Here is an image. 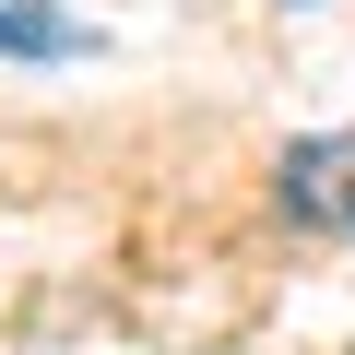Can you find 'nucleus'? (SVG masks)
<instances>
[{
	"mask_svg": "<svg viewBox=\"0 0 355 355\" xmlns=\"http://www.w3.org/2000/svg\"><path fill=\"white\" fill-rule=\"evenodd\" d=\"M272 202L296 237H355V130H308L272 166Z\"/></svg>",
	"mask_w": 355,
	"mask_h": 355,
	"instance_id": "obj_1",
	"label": "nucleus"
},
{
	"mask_svg": "<svg viewBox=\"0 0 355 355\" xmlns=\"http://www.w3.org/2000/svg\"><path fill=\"white\" fill-rule=\"evenodd\" d=\"M0 48H12V60H71L83 24H60V12H0Z\"/></svg>",
	"mask_w": 355,
	"mask_h": 355,
	"instance_id": "obj_2",
	"label": "nucleus"
}]
</instances>
